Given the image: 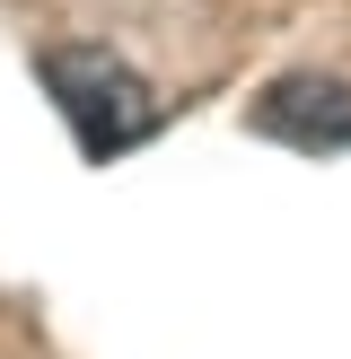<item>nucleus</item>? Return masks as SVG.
Masks as SVG:
<instances>
[{
    "label": "nucleus",
    "mask_w": 351,
    "mask_h": 359,
    "mask_svg": "<svg viewBox=\"0 0 351 359\" xmlns=\"http://www.w3.org/2000/svg\"><path fill=\"white\" fill-rule=\"evenodd\" d=\"M44 70H53V88H62L70 123H79V140H88L97 158L150 132V114H158V105H150V88H140L132 70L114 62V53H53Z\"/></svg>",
    "instance_id": "1"
},
{
    "label": "nucleus",
    "mask_w": 351,
    "mask_h": 359,
    "mask_svg": "<svg viewBox=\"0 0 351 359\" xmlns=\"http://www.w3.org/2000/svg\"><path fill=\"white\" fill-rule=\"evenodd\" d=\"M255 123L272 140H290V149H343L351 140V88L343 79H281L255 105Z\"/></svg>",
    "instance_id": "2"
}]
</instances>
